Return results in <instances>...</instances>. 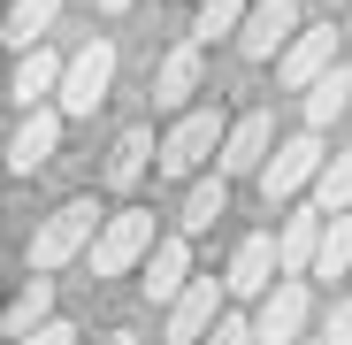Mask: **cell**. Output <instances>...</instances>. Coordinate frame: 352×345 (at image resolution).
I'll return each instance as SVG.
<instances>
[{
	"label": "cell",
	"mask_w": 352,
	"mask_h": 345,
	"mask_svg": "<svg viewBox=\"0 0 352 345\" xmlns=\"http://www.w3.org/2000/svg\"><path fill=\"white\" fill-rule=\"evenodd\" d=\"M222 276H230V300H268L276 284H283V246H276V230H245Z\"/></svg>",
	"instance_id": "5"
},
{
	"label": "cell",
	"mask_w": 352,
	"mask_h": 345,
	"mask_svg": "<svg viewBox=\"0 0 352 345\" xmlns=\"http://www.w3.org/2000/svg\"><path fill=\"white\" fill-rule=\"evenodd\" d=\"M199 77H207V46H199V39L168 46V54H161V70H153V107H192Z\"/></svg>",
	"instance_id": "12"
},
{
	"label": "cell",
	"mask_w": 352,
	"mask_h": 345,
	"mask_svg": "<svg viewBox=\"0 0 352 345\" xmlns=\"http://www.w3.org/2000/svg\"><path fill=\"white\" fill-rule=\"evenodd\" d=\"M222 115L214 107H184V115H176V131L161 138V154H153V169H161V177H199V169L222 154Z\"/></svg>",
	"instance_id": "3"
},
{
	"label": "cell",
	"mask_w": 352,
	"mask_h": 345,
	"mask_svg": "<svg viewBox=\"0 0 352 345\" xmlns=\"http://www.w3.org/2000/svg\"><path fill=\"white\" fill-rule=\"evenodd\" d=\"M115 85V39H92L69 54V70H62V115H92Z\"/></svg>",
	"instance_id": "8"
},
{
	"label": "cell",
	"mask_w": 352,
	"mask_h": 345,
	"mask_svg": "<svg viewBox=\"0 0 352 345\" xmlns=\"http://www.w3.org/2000/svg\"><path fill=\"white\" fill-rule=\"evenodd\" d=\"M54 138H62V107H23V123L8 138V169L16 177H31V169L54 161Z\"/></svg>",
	"instance_id": "14"
},
{
	"label": "cell",
	"mask_w": 352,
	"mask_h": 345,
	"mask_svg": "<svg viewBox=\"0 0 352 345\" xmlns=\"http://www.w3.org/2000/svg\"><path fill=\"white\" fill-rule=\"evenodd\" d=\"M222 300H230V276H192L184 300L168 307V345H199V337L222 322Z\"/></svg>",
	"instance_id": "9"
},
{
	"label": "cell",
	"mask_w": 352,
	"mask_h": 345,
	"mask_svg": "<svg viewBox=\"0 0 352 345\" xmlns=\"http://www.w3.org/2000/svg\"><path fill=\"white\" fill-rule=\"evenodd\" d=\"M322 169H329V146H322V131L307 123V131H291V138L268 154V169H261V200L283 207V200L314 192V185H322Z\"/></svg>",
	"instance_id": "1"
},
{
	"label": "cell",
	"mask_w": 352,
	"mask_h": 345,
	"mask_svg": "<svg viewBox=\"0 0 352 345\" xmlns=\"http://www.w3.org/2000/svg\"><path fill=\"white\" fill-rule=\"evenodd\" d=\"M100 222H107V215H100L92 200H62V207H54V215L31 230V269H46V276H54V269H69L77 253H92Z\"/></svg>",
	"instance_id": "2"
},
{
	"label": "cell",
	"mask_w": 352,
	"mask_h": 345,
	"mask_svg": "<svg viewBox=\"0 0 352 345\" xmlns=\"http://www.w3.org/2000/svg\"><path fill=\"white\" fill-rule=\"evenodd\" d=\"M38 322H54V276H46V269H31V284L16 292V307H8V337H31Z\"/></svg>",
	"instance_id": "18"
},
{
	"label": "cell",
	"mask_w": 352,
	"mask_h": 345,
	"mask_svg": "<svg viewBox=\"0 0 352 345\" xmlns=\"http://www.w3.org/2000/svg\"><path fill=\"white\" fill-rule=\"evenodd\" d=\"M146 154H161L153 131H123V138H115V154H107V185H115V192H131V185L146 177Z\"/></svg>",
	"instance_id": "21"
},
{
	"label": "cell",
	"mask_w": 352,
	"mask_h": 345,
	"mask_svg": "<svg viewBox=\"0 0 352 345\" xmlns=\"http://www.w3.org/2000/svg\"><path fill=\"white\" fill-rule=\"evenodd\" d=\"M352 269V215H329V230H322V253H314V276H344Z\"/></svg>",
	"instance_id": "23"
},
{
	"label": "cell",
	"mask_w": 352,
	"mask_h": 345,
	"mask_svg": "<svg viewBox=\"0 0 352 345\" xmlns=\"http://www.w3.org/2000/svg\"><path fill=\"white\" fill-rule=\"evenodd\" d=\"M245 8H253V0H199L192 39H199V46H214V39H238V31H245Z\"/></svg>",
	"instance_id": "22"
},
{
	"label": "cell",
	"mask_w": 352,
	"mask_h": 345,
	"mask_svg": "<svg viewBox=\"0 0 352 345\" xmlns=\"http://www.w3.org/2000/svg\"><path fill=\"white\" fill-rule=\"evenodd\" d=\"M314 207H322V215H344V207H352V146H344V154H329L322 185H314Z\"/></svg>",
	"instance_id": "24"
},
{
	"label": "cell",
	"mask_w": 352,
	"mask_h": 345,
	"mask_svg": "<svg viewBox=\"0 0 352 345\" xmlns=\"http://www.w3.org/2000/svg\"><path fill=\"white\" fill-rule=\"evenodd\" d=\"M276 146H283V138H276V115H268V107H245L238 123H230V138H222L214 169H222V177H261Z\"/></svg>",
	"instance_id": "6"
},
{
	"label": "cell",
	"mask_w": 352,
	"mask_h": 345,
	"mask_svg": "<svg viewBox=\"0 0 352 345\" xmlns=\"http://www.w3.org/2000/svg\"><path fill=\"white\" fill-rule=\"evenodd\" d=\"M299 39V0H253L245 8V31L230 39L245 62H283V46Z\"/></svg>",
	"instance_id": "7"
},
{
	"label": "cell",
	"mask_w": 352,
	"mask_h": 345,
	"mask_svg": "<svg viewBox=\"0 0 352 345\" xmlns=\"http://www.w3.org/2000/svg\"><path fill=\"white\" fill-rule=\"evenodd\" d=\"M62 54H46V46H31V54H16V107H46V100H62Z\"/></svg>",
	"instance_id": "16"
},
{
	"label": "cell",
	"mask_w": 352,
	"mask_h": 345,
	"mask_svg": "<svg viewBox=\"0 0 352 345\" xmlns=\"http://www.w3.org/2000/svg\"><path fill=\"white\" fill-rule=\"evenodd\" d=\"M322 230H329V215H322V207H299V215H283V230H276V246H283V276H314Z\"/></svg>",
	"instance_id": "15"
},
{
	"label": "cell",
	"mask_w": 352,
	"mask_h": 345,
	"mask_svg": "<svg viewBox=\"0 0 352 345\" xmlns=\"http://www.w3.org/2000/svg\"><path fill=\"white\" fill-rule=\"evenodd\" d=\"M299 345H307V337H299Z\"/></svg>",
	"instance_id": "31"
},
{
	"label": "cell",
	"mask_w": 352,
	"mask_h": 345,
	"mask_svg": "<svg viewBox=\"0 0 352 345\" xmlns=\"http://www.w3.org/2000/svg\"><path fill=\"white\" fill-rule=\"evenodd\" d=\"M54 16H62V0H16V8H8V46H16V54H31V46H46V31H54Z\"/></svg>",
	"instance_id": "19"
},
{
	"label": "cell",
	"mask_w": 352,
	"mask_h": 345,
	"mask_svg": "<svg viewBox=\"0 0 352 345\" xmlns=\"http://www.w3.org/2000/svg\"><path fill=\"white\" fill-rule=\"evenodd\" d=\"M92 345H138V337H131V330H107V337H92Z\"/></svg>",
	"instance_id": "28"
},
{
	"label": "cell",
	"mask_w": 352,
	"mask_h": 345,
	"mask_svg": "<svg viewBox=\"0 0 352 345\" xmlns=\"http://www.w3.org/2000/svg\"><path fill=\"white\" fill-rule=\"evenodd\" d=\"M199 345H253V322H245V315H222V322H214Z\"/></svg>",
	"instance_id": "25"
},
{
	"label": "cell",
	"mask_w": 352,
	"mask_h": 345,
	"mask_svg": "<svg viewBox=\"0 0 352 345\" xmlns=\"http://www.w3.org/2000/svg\"><path fill=\"white\" fill-rule=\"evenodd\" d=\"M184 284H192V246H184V238H161V246L146 253V269H138V292H146L153 307H176Z\"/></svg>",
	"instance_id": "13"
},
{
	"label": "cell",
	"mask_w": 352,
	"mask_h": 345,
	"mask_svg": "<svg viewBox=\"0 0 352 345\" xmlns=\"http://www.w3.org/2000/svg\"><path fill=\"white\" fill-rule=\"evenodd\" d=\"M344 107H352V70L337 62L329 77H314V85H307V123H314V131H329Z\"/></svg>",
	"instance_id": "17"
},
{
	"label": "cell",
	"mask_w": 352,
	"mask_h": 345,
	"mask_svg": "<svg viewBox=\"0 0 352 345\" xmlns=\"http://www.w3.org/2000/svg\"><path fill=\"white\" fill-rule=\"evenodd\" d=\"M329 70H337V31H299V39L283 46V62H276V85L283 92H307Z\"/></svg>",
	"instance_id": "11"
},
{
	"label": "cell",
	"mask_w": 352,
	"mask_h": 345,
	"mask_svg": "<svg viewBox=\"0 0 352 345\" xmlns=\"http://www.w3.org/2000/svg\"><path fill=\"white\" fill-rule=\"evenodd\" d=\"M222 207H230V177L214 169V177H192L184 215H176V222H184V230H214V215H222Z\"/></svg>",
	"instance_id": "20"
},
{
	"label": "cell",
	"mask_w": 352,
	"mask_h": 345,
	"mask_svg": "<svg viewBox=\"0 0 352 345\" xmlns=\"http://www.w3.org/2000/svg\"><path fill=\"white\" fill-rule=\"evenodd\" d=\"M161 238H153V215L146 207H123V215H107L100 222V238H92V276H131V269H146V253H153Z\"/></svg>",
	"instance_id": "4"
},
{
	"label": "cell",
	"mask_w": 352,
	"mask_h": 345,
	"mask_svg": "<svg viewBox=\"0 0 352 345\" xmlns=\"http://www.w3.org/2000/svg\"><path fill=\"white\" fill-rule=\"evenodd\" d=\"M123 8H131V0H100V16H123Z\"/></svg>",
	"instance_id": "29"
},
{
	"label": "cell",
	"mask_w": 352,
	"mask_h": 345,
	"mask_svg": "<svg viewBox=\"0 0 352 345\" xmlns=\"http://www.w3.org/2000/svg\"><path fill=\"white\" fill-rule=\"evenodd\" d=\"M299 330H307V284L283 276L276 292L253 307V345H299Z\"/></svg>",
	"instance_id": "10"
},
{
	"label": "cell",
	"mask_w": 352,
	"mask_h": 345,
	"mask_svg": "<svg viewBox=\"0 0 352 345\" xmlns=\"http://www.w3.org/2000/svg\"><path fill=\"white\" fill-rule=\"evenodd\" d=\"M329 8H344V0H329Z\"/></svg>",
	"instance_id": "30"
},
{
	"label": "cell",
	"mask_w": 352,
	"mask_h": 345,
	"mask_svg": "<svg viewBox=\"0 0 352 345\" xmlns=\"http://www.w3.org/2000/svg\"><path fill=\"white\" fill-rule=\"evenodd\" d=\"M329 345H352V292H344L337 315H329Z\"/></svg>",
	"instance_id": "27"
},
{
	"label": "cell",
	"mask_w": 352,
	"mask_h": 345,
	"mask_svg": "<svg viewBox=\"0 0 352 345\" xmlns=\"http://www.w3.org/2000/svg\"><path fill=\"white\" fill-rule=\"evenodd\" d=\"M16 345H77V322H38V330L16 337Z\"/></svg>",
	"instance_id": "26"
}]
</instances>
